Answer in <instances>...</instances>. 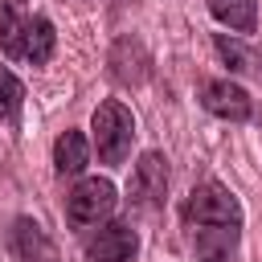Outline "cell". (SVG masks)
Returning a JSON list of instances; mask_svg holds the SVG:
<instances>
[{
	"mask_svg": "<svg viewBox=\"0 0 262 262\" xmlns=\"http://www.w3.org/2000/svg\"><path fill=\"white\" fill-rule=\"evenodd\" d=\"M8 250L20 262H57V246L49 242V233L33 221V217H16L8 229Z\"/></svg>",
	"mask_w": 262,
	"mask_h": 262,
	"instance_id": "ba28073f",
	"label": "cell"
},
{
	"mask_svg": "<svg viewBox=\"0 0 262 262\" xmlns=\"http://www.w3.org/2000/svg\"><path fill=\"white\" fill-rule=\"evenodd\" d=\"M209 12L233 33H254L258 25V0H209Z\"/></svg>",
	"mask_w": 262,
	"mask_h": 262,
	"instance_id": "4fadbf2b",
	"label": "cell"
},
{
	"mask_svg": "<svg viewBox=\"0 0 262 262\" xmlns=\"http://www.w3.org/2000/svg\"><path fill=\"white\" fill-rule=\"evenodd\" d=\"M82 250H86L90 262H127L139 250V237H135L131 225H119L115 221V225H102L98 233H90L82 242Z\"/></svg>",
	"mask_w": 262,
	"mask_h": 262,
	"instance_id": "8992f818",
	"label": "cell"
},
{
	"mask_svg": "<svg viewBox=\"0 0 262 262\" xmlns=\"http://www.w3.org/2000/svg\"><path fill=\"white\" fill-rule=\"evenodd\" d=\"M151 74V57L139 37H119L111 49V78L119 86H143Z\"/></svg>",
	"mask_w": 262,
	"mask_h": 262,
	"instance_id": "52a82bcc",
	"label": "cell"
},
{
	"mask_svg": "<svg viewBox=\"0 0 262 262\" xmlns=\"http://www.w3.org/2000/svg\"><path fill=\"white\" fill-rule=\"evenodd\" d=\"M20 102H25V82L8 66H0V119H16Z\"/></svg>",
	"mask_w": 262,
	"mask_h": 262,
	"instance_id": "9a60e30c",
	"label": "cell"
},
{
	"mask_svg": "<svg viewBox=\"0 0 262 262\" xmlns=\"http://www.w3.org/2000/svg\"><path fill=\"white\" fill-rule=\"evenodd\" d=\"M57 49V33L49 25V16H29V29H25V61L33 66H45Z\"/></svg>",
	"mask_w": 262,
	"mask_h": 262,
	"instance_id": "5bb4252c",
	"label": "cell"
},
{
	"mask_svg": "<svg viewBox=\"0 0 262 262\" xmlns=\"http://www.w3.org/2000/svg\"><path fill=\"white\" fill-rule=\"evenodd\" d=\"M201 106H205L209 115H217V119H229V123H246V119L254 115L250 94H246L237 82H229V78L205 82V86H201Z\"/></svg>",
	"mask_w": 262,
	"mask_h": 262,
	"instance_id": "5b68a950",
	"label": "cell"
},
{
	"mask_svg": "<svg viewBox=\"0 0 262 262\" xmlns=\"http://www.w3.org/2000/svg\"><path fill=\"white\" fill-rule=\"evenodd\" d=\"M242 225H196L192 229V250L196 262H229V254L237 250Z\"/></svg>",
	"mask_w": 262,
	"mask_h": 262,
	"instance_id": "9c48e42d",
	"label": "cell"
},
{
	"mask_svg": "<svg viewBox=\"0 0 262 262\" xmlns=\"http://www.w3.org/2000/svg\"><path fill=\"white\" fill-rule=\"evenodd\" d=\"M164 196H168V160L160 151H143L127 180V201L135 209H156L164 205Z\"/></svg>",
	"mask_w": 262,
	"mask_h": 262,
	"instance_id": "277c9868",
	"label": "cell"
},
{
	"mask_svg": "<svg viewBox=\"0 0 262 262\" xmlns=\"http://www.w3.org/2000/svg\"><path fill=\"white\" fill-rule=\"evenodd\" d=\"M90 131H94L98 160L111 164V168H119L131 156V143H135V115L119 98H106V102H98V111L90 119Z\"/></svg>",
	"mask_w": 262,
	"mask_h": 262,
	"instance_id": "6da1fadb",
	"label": "cell"
},
{
	"mask_svg": "<svg viewBox=\"0 0 262 262\" xmlns=\"http://www.w3.org/2000/svg\"><path fill=\"white\" fill-rule=\"evenodd\" d=\"M184 221L196 229V225H242V205H237V196L225 188V184H217V180H205V184H196L192 192H188V201H184Z\"/></svg>",
	"mask_w": 262,
	"mask_h": 262,
	"instance_id": "7a4b0ae2",
	"label": "cell"
},
{
	"mask_svg": "<svg viewBox=\"0 0 262 262\" xmlns=\"http://www.w3.org/2000/svg\"><path fill=\"white\" fill-rule=\"evenodd\" d=\"M213 49L221 53V61H225L229 70L262 78V53H258V49H250L246 41H237V37H229V33H217V37H213Z\"/></svg>",
	"mask_w": 262,
	"mask_h": 262,
	"instance_id": "7c38bea8",
	"label": "cell"
},
{
	"mask_svg": "<svg viewBox=\"0 0 262 262\" xmlns=\"http://www.w3.org/2000/svg\"><path fill=\"white\" fill-rule=\"evenodd\" d=\"M90 160V147H86V135L82 131H61L57 143H53V168L57 176H78Z\"/></svg>",
	"mask_w": 262,
	"mask_h": 262,
	"instance_id": "8fae6325",
	"label": "cell"
},
{
	"mask_svg": "<svg viewBox=\"0 0 262 262\" xmlns=\"http://www.w3.org/2000/svg\"><path fill=\"white\" fill-rule=\"evenodd\" d=\"M115 205H119V192H115V184L106 176H86L66 196V213H70L74 225H98V221H106L115 213Z\"/></svg>",
	"mask_w": 262,
	"mask_h": 262,
	"instance_id": "3957f363",
	"label": "cell"
},
{
	"mask_svg": "<svg viewBox=\"0 0 262 262\" xmlns=\"http://www.w3.org/2000/svg\"><path fill=\"white\" fill-rule=\"evenodd\" d=\"M25 0H0V45L8 57H25V29H29Z\"/></svg>",
	"mask_w": 262,
	"mask_h": 262,
	"instance_id": "30bf717a",
	"label": "cell"
}]
</instances>
